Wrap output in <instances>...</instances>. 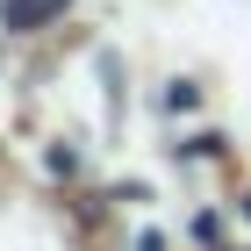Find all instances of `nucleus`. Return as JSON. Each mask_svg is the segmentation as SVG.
Here are the masks:
<instances>
[{"label":"nucleus","instance_id":"1","mask_svg":"<svg viewBox=\"0 0 251 251\" xmlns=\"http://www.w3.org/2000/svg\"><path fill=\"white\" fill-rule=\"evenodd\" d=\"M65 0H7V29H36L43 15H58Z\"/></svg>","mask_w":251,"mask_h":251}]
</instances>
